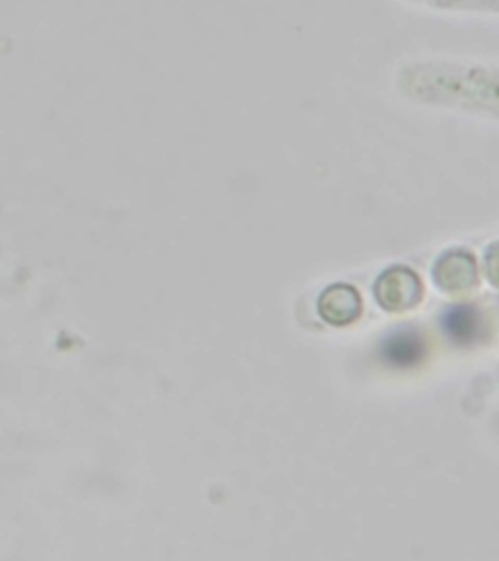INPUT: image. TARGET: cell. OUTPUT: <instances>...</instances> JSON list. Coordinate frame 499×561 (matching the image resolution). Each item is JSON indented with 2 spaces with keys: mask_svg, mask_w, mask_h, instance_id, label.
Instances as JSON below:
<instances>
[{
  "mask_svg": "<svg viewBox=\"0 0 499 561\" xmlns=\"http://www.w3.org/2000/svg\"><path fill=\"white\" fill-rule=\"evenodd\" d=\"M486 267H488V277H490L491 283L499 286V244L488 250Z\"/></svg>",
  "mask_w": 499,
  "mask_h": 561,
  "instance_id": "cell-6",
  "label": "cell"
},
{
  "mask_svg": "<svg viewBox=\"0 0 499 561\" xmlns=\"http://www.w3.org/2000/svg\"><path fill=\"white\" fill-rule=\"evenodd\" d=\"M443 322L447 332H451L457 337H471L478 332L481 328V315L478 310L471 305L451 306L445 316Z\"/></svg>",
  "mask_w": 499,
  "mask_h": 561,
  "instance_id": "cell-4",
  "label": "cell"
},
{
  "mask_svg": "<svg viewBox=\"0 0 499 561\" xmlns=\"http://www.w3.org/2000/svg\"><path fill=\"white\" fill-rule=\"evenodd\" d=\"M374 295L379 305L386 310L402 313L420 303L422 281L410 267L394 266L386 269L383 276H379L374 285Z\"/></svg>",
  "mask_w": 499,
  "mask_h": 561,
  "instance_id": "cell-1",
  "label": "cell"
},
{
  "mask_svg": "<svg viewBox=\"0 0 499 561\" xmlns=\"http://www.w3.org/2000/svg\"><path fill=\"white\" fill-rule=\"evenodd\" d=\"M388 343H391L388 347L393 349V357H404L406 352H410V355L415 357V349L422 345V340L415 332H400L394 333Z\"/></svg>",
  "mask_w": 499,
  "mask_h": 561,
  "instance_id": "cell-5",
  "label": "cell"
},
{
  "mask_svg": "<svg viewBox=\"0 0 499 561\" xmlns=\"http://www.w3.org/2000/svg\"><path fill=\"white\" fill-rule=\"evenodd\" d=\"M318 313L334 326H346L354 322L361 313V296L356 286L336 283L324 289L318 298Z\"/></svg>",
  "mask_w": 499,
  "mask_h": 561,
  "instance_id": "cell-3",
  "label": "cell"
},
{
  "mask_svg": "<svg viewBox=\"0 0 499 561\" xmlns=\"http://www.w3.org/2000/svg\"><path fill=\"white\" fill-rule=\"evenodd\" d=\"M478 279L476 259L464 247H452L435 264V281L445 291H462L474 285Z\"/></svg>",
  "mask_w": 499,
  "mask_h": 561,
  "instance_id": "cell-2",
  "label": "cell"
}]
</instances>
